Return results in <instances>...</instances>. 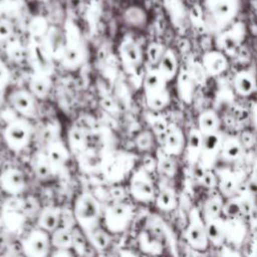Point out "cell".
Listing matches in <instances>:
<instances>
[{"mask_svg":"<svg viewBox=\"0 0 257 257\" xmlns=\"http://www.w3.org/2000/svg\"><path fill=\"white\" fill-rule=\"evenodd\" d=\"M63 46L59 61L63 68L75 71L88 58V47L79 26L72 20L66 19L62 29Z\"/></svg>","mask_w":257,"mask_h":257,"instance_id":"1","label":"cell"},{"mask_svg":"<svg viewBox=\"0 0 257 257\" xmlns=\"http://www.w3.org/2000/svg\"><path fill=\"white\" fill-rule=\"evenodd\" d=\"M242 0H203L206 33L215 35L237 20Z\"/></svg>","mask_w":257,"mask_h":257,"instance_id":"2","label":"cell"},{"mask_svg":"<svg viewBox=\"0 0 257 257\" xmlns=\"http://www.w3.org/2000/svg\"><path fill=\"white\" fill-rule=\"evenodd\" d=\"M145 100L148 108L160 112L166 108L171 101L168 82L159 74L155 67H151L145 73L143 79Z\"/></svg>","mask_w":257,"mask_h":257,"instance_id":"3","label":"cell"},{"mask_svg":"<svg viewBox=\"0 0 257 257\" xmlns=\"http://www.w3.org/2000/svg\"><path fill=\"white\" fill-rule=\"evenodd\" d=\"M72 213L79 229L83 233H86L97 226L101 209L97 199L93 195L90 193H82L76 198Z\"/></svg>","mask_w":257,"mask_h":257,"instance_id":"4","label":"cell"},{"mask_svg":"<svg viewBox=\"0 0 257 257\" xmlns=\"http://www.w3.org/2000/svg\"><path fill=\"white\" fill-rule=\"evenodd\" d=\"M246 32L247 29L244 22L236 20L214 35L216 49L224 53L227 57L235 55L245 40Z\"/></svg>","mask_w":257,"mask_h":257,"instance_id":"5","label":"cell"},{"mask_svg":"<svg viewBox=\"0 0 257 257\" xmlns=\"http://www.w3.org/2000/svg\"><path fill=\"white\" fill-rule=\"evenodd\" d=\"M32 137V125L29 119L18 117L9 121L3 130V139L13 151L25 149Z\"/></svg>","mask_w":257,"mask_h":257,"instance_id":"6","label":"cell"},{"mask_svg":"<svg viewBox=\"0 0 257 257\" xmlns=\"http://www.w3.org/2000/svg\"><path fill=\"white\" fill-rule=\"evenodd\" d=\"M26 59L33 69V73L51 75L53 71V57L42 39L31 38L26 46Z\"/></svg>","mask_w":257,"mask_h":257,"instance_id":"7","label":"cell"},{"mask_svg":"<svg viewBox=\"0 0 257 257\" xmlns=\"http://www.w3.org/2000/svg\"><path fill=\"white\" fill-rule=\"evenodd\" d=\"M133 219V209L124 202H114L104 211L103 223L108 233H120L127 229Z\"/></svg>","mask_w":257,"mask_h":257,"instance_id":"8","label":"cell"},{"mask_svg":"<svg viewBox=\"0 0 257 257\" xmlns=\"http://www.w3.org/2000/svg\"><path fill=\"white\" fill-rule=\"evenodd\" d=\"M118 57L123 70L131 75L137 73L144 62V52L140 44L131 36H124L117 47Z\"/></svg>","mask_w":257,"mask_h":257,"instance_id":"9","label":"cell"},{"mask_svg":"<svg viewBox=\"0 0 257 257\" xmlns=\"http://www.w3.org/2000/svg\"><path fill=\"white\" fill-rule=\"evenodd\" d=\"M10 107L21 117L26 119L35 118L38 114L37 99L27 88H16L7 95Z\"/></svg>","mask_w":257,"mask_h":257,"instance_id":"10","label":"cell"},{"mask_svg":"<svg viewBox=\"0 0 257 257\" xmlns=\"http://www.w3.org/2000/svg\"><path fill=\"white\" fill-rule=\"evenodd\" d=\"M185 238L188 244L195 250L204 251L209 246L205 222L196 208L190 212L189 222L185 230Z\"/></svg>","mask_w":257,"mask_h":257,"instance_id":"11","label":"cell"},{"mask_svg":"<svg viewBox=\"0 0 257 257\" xmlns=\"http://www.w3.org/2000/svg\"><path fill=\"white\" fill-rule=\"evenodd\" d=\"M130 193L140 202H151L156 197V189L150 173L141 168L135 171L130 179Z\"/></svg>","mask_w":257,"mask_h":257,"instance_id":"12","label":"cell"},{"mask_svg":"<svg viewBox=\"0 0 257 257\" xmlns=\"http://www.w3.org/2000/svg\"><path fill=\"white\" fill-rule=\"evenodd\" d=\"M186 136L184 135L182 128L176 124L169 122L168 127L161 138V150L171 156L177 157L183 154L185 148Z\"/></svg>","mask_w":257,"mask_h":257,"instance_id":"13","label":"cell"},{"mask_svg":"<svg viewBox=\"0 0 257 257\" xmlns=\"http://www.w3.org/2000/svg\"><path fill=\"white\" fill-rule=\"evenodd\" d=\"M223 135L220 132L205 135L202 140L199 163L207 170H212L219 159Z\"/></svg>","mask_w":257,"mask_h":257,"instance_id":"14","label":"cell"},{"mask_svg":"<svg viewBox=\"0 0 257 257\" xmlns=\"http://www.w3.org/2000/svg\"><path fill=\"white\" fill-rule=\"evenodd\" d=\"M50 237L47 232L33 230L23 240V251L27 257H46L50 248Z\"/></svg>","mask_w":257,"mask_h":257,"instance_id":"15","label":"cell"},{"mask_svg":"<svg viewBox=\"0 0 257 257\" xmlns=\"http://www.w3.org/2000/svg\"><path fill=\"white\" fill-rule=\"evenodd\" d=\"M233 89L236 94L248 97L256 91V70L254 66L237 71L233 77Z\"/></svg>","mask_w":257,"mask_h":257,"instance_id":"16","label":"cell"},{"mask_svg":"<svg viewBox=\"0 0 257 257\" xmlns=\"http://www.w3.org/2000/svg\"><path fill=\"white\" fill-rule=\"evenodd\" d=\"M201 64L208 77H216L223 74L229 67L228 57L217 49L206 51L202 58Z\"/></svg>","mask_w":257,"mask_h":257,"instance_id":"17","label":"cell"},{"mask_svg":"<svg viewBox=\"0 0 257 257\" xmlns=\"http://www.w3.org/2000/svg\"><path fill=\"white\" fill-rule=\"evenodd\" d=\"M155 68L167 82L174 80L180 69L176 52L172 48H166Z\"/></svg>","mask_w":257,"mask_h":257,"instance_id":"18","label":"cell"},{"mask_svg":"<svg viewBox=\"0 0 257 257\" xmlns=\"http://www.w3.org/2000/svg\"><path fill=\"white\" fill-rule=\"evenodd\" d=\"M45 155L53 172H55L67 163L70 152L67 146H65L61 141L53 140L47 144Z\"/></svg>","mask_w":257,"mask_h":257,"instance_id":"19","label":"cell"},{"mask_svg":"<svg viewBox=\"0 0 257 257\" xmlns=\"http://www.w3.org/2000/svg\"><path fill=\"white\" fill-rule=\"evenodd\" d=\"M216 175L218 178L217 187L219 188L221 195L228 199L235 197L241 185L239 175L229 170L221 171Z\"/></svg>","mask_w":257,"mask_h":257,"instance_id":"20","label":"cell"},{"mask_svg":"<svg viewBox=\"0 0 257 257\" xmlns=\"http://www.w3.org/2000/svg\"><path fill=\"white\" fill-rule=\"evenodd\" d=\"M203 135L197 127H192L186 137L184 152L186 160L190 166H193L199 162L201 148H202Z\"/></svg>","mask_w":257,"mask_h":257,"instance_id":"21","label":"cell"},{"mask_svg":"<svg viewBox=\"0 0 257 257\" xmlns=\"http://www.w3.org/2000/svg\"><path fill=\"white\" fill-rule=\"evenodd\" d=\"M176 89L180 100L186 104H191L194 98L196 84L190 77L186 68H180L176 76Z\"/></svg>","mask_w":257,"mask_h":257,"instance_id":"22","label":"cell"},{"mask_svg":"<svg viewBox=\"0 0 257 257\" xmlns=\"http://www.w3.org/2000/svg\"><path fill=\"white\" fill-rule=\"evenodd\" d=\"M244 148L238 137L223 136L219 158L226 162H235L243 154Z\"/></svg>","mask_w":257,"mask_h":257,"instance_id":"23","label":"cell"},{"mask_svg":"<svg viewBox=\"0 0 257 257\" xmlns=\"http://www.w3.org/2000/svg\"><path fill=\"white\" fill-rule=\"evenodd\" d=\"M221 119L219 114L211 108L205 109L197 117V128L203 135H210L220 132Z\"/></svg>","mask_w":257,"mask_h":257,"instance_id":"24","label":"cell"},{"mask_svg":"<svg viewBox=\"0 0 257 257\" xmlns=\"http://www.w3.org/2000/svg\"><path fill=\"white\" fill-rule=\"evenodd\" d=\"M52 80L50 75L33 73L28 80L27 89L36 99H44L50 93Z\"/></svg>","mask_w":257,"mask_h":257,"instance_id":"25","label":"cell"},{"mask_svg":"<svg viewBox=\"0 0 257 257\" xmlns=\"http://www.w3.org/2000/svg\"><path fill=\"white\" fill-rule=\"evenodd\" d=\"M1 184L4 190L11 194H17L25 188V178L21 171L15 168L8 169L1 176Z\"/></svg>","mask_w":257,"mask_h":257,"instance_id":"26","label":"cell"},{"mask_svg":"<svg viewBox=\"0 0 257 257\" xmlns=\"http://www.w3.org/2000/svg\"><path fill=\"white\" fill-rule=\"evenodd\" d=\"M88 146L85 131L79 126H71L67 133V148L74 155L83 154Z\"/></svg>","mask_w":257,"mask_h":257,"instance_id":"27","label":"cell"},{"mask_svg":"<svg viewBox=\"0 0 257 257\" xmlns=\"http://www.w3.org/2000/svg\"><path fill=\"white\" fill-rule=\"evenodd\" d=\"M225 241L234 244L241 243L246 235V227L239 218L224 219Z\"/></svg>","mask_w":257,"mask_h":257,"instance_id":"28","label":"cell"},{"mask_svg":"<svg viewBox=\"0 0 257 257\" xmlns=\"http://www.w3.org/2000/svg\"><path fill=\"white\" fill-rule=\"evenodd\" d=\"M61 210L55 207H47L41 211L38 217V225L45 232H53L60 225Z\"/></svg>","mask_w":257,"mask_h":257,"instance_id":"29","label":"cell"},{"mask_svg":"<svg viewBox=\"0 0 257 257\" xmlns=\"http://www.w3.org/2000/svg\"><path fill=\"white\" fill-rule=\"evenodd\" d=\"M206 233L209 243L214 246L221 247L225 243V233H224V219L219 217L214 220L205 222Z\"/></svg>","mask_w":257,"mask_h":257,"instance_id":"30","label":"cell"},{"mask_svg":"<svg viewBox=\"0 0 257 257\" xmlns=\"http://www.w3.org/2000/svg\"><path fill=\"white\" fill-rule=\"evenodd\" d=\"M123 22L134 28H143L148 22L146 11L140 6H130L122 13Z\"/></svg>","mask_w":257,"mask_h":257,"instance_id":"31","label":"cell"},{"mask_svg":"<svg viewBox=\"0 0 257 257\" xmlns=\"http://www.w3.org/2000/svg\"><path fill=\"white\" fill-rule=\"evenodd\" d=\"M104 161V169L106 172L111 174L122 173L124 169L131 165V158L123 153H111L105 157Z\"/></svg>","mask_w":257,"mask_h":257,"instance_id":"32","label":"cell"},{"mask_svg":"<svg viewBox=\"0 0 257 257\" xmlns=\"http://www.w3.org/2000/svg\"><path fill=\"white\" fill-rule=\"evenodd\" d=\"M84 234L87 241L98 251H103L110 245L111 238L109 233L100 227L96 226Z\"/></svg>","mask_w":257,"mask_h":257,"instance_id":"33","label":"cell"},{"mask_svg":"<svg viewBox=\"0 0 257 257\" xmlns=\"http://www.w3.org/2000/svg\"><path fill=\"white\" fill-rule=\"evenodd\" d=\"M156 162H157L156 169L159 171L161 175L167 178L175 177V175L177 174L178 166L174 157H171L165 154L161 149H159L157 153Z\"/></svg>","mask_w":257,"mask_h":257,"instance_id":"34","label":"cell"},{"mask_svg":"<svg viewBox=\"0 0 257 257\" xmlns=\"http://www.w3.org/2000/svg\"><path fill=\"white\" fill-rule=\"evenodd\" d=\"M155 199L157 207L163 211H172L177 207L176 193L170 186H163Z\"/></svg>","mask_w":257,"mask_h":257,"instance_id":"35","label":"cell"},{"mask_svg":"<svg viewBox=\"0 0 257 257\" xmlns=\"http://www.w3.org/2000/svg\"><path fill=\"white\" fill-rule=\"evenodd\" d=\"M223 199L221 196H212L207 199L203 206V220L204 222H208L219 218L222 214L223 208Z\"/></svg>","mask_w":257,"mask_h":257,"instance_id":"36","label":"cell"},{"mask_svg":"<svg viewBox=\"0 0 257 257\" xmlns=\"http://www.w3.org/2000/svg\"><path fill=\"white\" fill-rule=\"evenodd\" d=\"M50 244L55 249H71L72 247V235L71 230L58 227L56 228L50 237Z\"/></svg>","mask_w":257,"mask_h":257,"instance_id":"37","label":"cell"},{"mask_svg":"<svg viewBox=\"0 0 257 257\" xmlns=\"http://www.w3.org/2000/svg\"><path fill=\"white\" fill-rule=\"evenodd\" d=\"M5 50L8 57L15 62H21L26 58V46L19 39L13 38V36L6 41Z\"/></svg>","mask_w":257,"mask_h":257,"instance_id":"38","label":"cell"},{"mask_svg":"<svg viewBox=\"0 0 257 257\" xmlns=\"http://www.w3.org/2000/svg\"><path fill=\"white\" fill-rule=\"evenodd\" d=\"M158 113L159 112L152 111V113L150 114V119H148V122L151 126V132L153 133L155 138L161 139L168 127L169 121L164 116Z\"/></svg>","mask_w":257,"mask_h":257,"instance_id":"39","label":"cell"},{"mask_svg":"<svg viewBox=\"0 0 257 257\" xmlns=\"http://www.w3.org/2000/svg\"><path fill=\"white\" fill-rule=\"evenodd\" d=\"M34 171H35V174L36 176L39 178V179H48L52 173H53V170L46 158V155L45 153H41V154H38L35 158V162H34Z\"/></svg>","mask_w":257,"mask_h":257,"instance_id":"40","label":"cell"},{"mask_svg":"<svg viewBox=\"0 0 257 257\" xmlns=\"http://www.w3.org/2000/svg\"><path fill=\"white\" fill-rule=\"evenodd\" d=\"M187 72L189 73L190 77L197 85H204L208 79V75L204 70L200 61H193L191 62L188 67L186 68Z\"/></svg>","mask_w":257,"mask_h":257,"instance_id":"41","label":"cell"},{"mask_svg":"<svg viewBox=\"0 0 257 257\" xmlns=\"http://www.w3.org/2000/svg\"><path fill=\"white\" fill-rule=\"evenodd\" d=\"M140 245L144 252L151 254H158L162 250L161 241L152 239V235L149 231H144L140 235Z\"/></svg>","mask_w":257,"mask_h":257,"instance_id":"42","label":"cell"},{"mask_svg":"<svg viewBox=\"0 0 257 257\" xmlns=\"http://www.w3.org/2000/svg\"><path fill=\"white\" fill-rule=\"evenodd\" d=\"M189 20L195 30H197L199 33H206V26L201 5L195 4L191 7L189 12Z\"/></svg>","mask_w":257,"mask_h":257,"instance_id":"43","label":"cell"},{"mask_svg":"<svg viewBox=\"0 0 257 257\" xmlns=\"http://www.w3.org/2000/svg\"><path fill=\"white\" fill-rule=\"evenodd\" d=\"M155 136L151 131H142L135 138V145L141 152L150 151L155 144Z\"/></svg>","mask_w":257,"mask_h":257,"instance_id":"44","label":"cell"},{"mask_svg":"<svg viewBox=\"0 0 257 257\" xmlns=\"http://www.w3.org/2000/svg\"><path fill=\"white\" fill-rule=\"evenodd\" d=\"M71 235H72L71 249H73L74 252L79 256H83L86 252V243H87L85 234L79 228L74 227L71 229Z\"/></svg>","mask_w":257,"mask_h":257,"instance_id":"45","label":"cell"},{"mask_svg":"<svg viewBox=\"0 0 257 257\" xmlns=\"http://www.w3.org/2000/svg\"><path fill=\"white\" fill-rule=\"evenodd\" d=\"M165 50H166V47L162 43L156 42V41L151 42L148 45L147 51H146V56H147L148 61L153 66H156V64L159 62V60L162 57Z\"/></svg>","mask_w":257,"mask_h":257,"instance_id":"46","label":"cell"},{"mask_svg":"<svg viewBox=\"0 0 257 257\" xmlns=\"http://www.w3.org/2000/svg\"><path fill=\"white\" fill-rule=\"evenodd\" d=\"M222 214L226 217V219L239 218V216L241 215V212H240L239 202H238V199L236 196L233 198H230L229 201H227L223 204Z\"/></svg>","mask_w":257,"mask_h":257,"instance_id":"47","label":"cell"},{"mask_svg":"<svg viewBox=\"0 0 257 257\" xmlns=\"http://www.w3.org/2000/svg\"><path fill=\"white\" fill-rule=\"evenodd\" d=\"M13 35V24L12 22L5 18L0 17V42H6Z\"/></svg>","mask_w":257,"mask_h":257,"instance_id":"48","label":"cell"},{"mask_svg":"<svg viewBox=\"0 0 257 257\" xmlns=\"http://www.w3.org/2000/svg\"><path fill=\"white\" fill-rule=\"evenodd\" d=\"M11 81V72L7 64L0 59V92L6 90Z\"/></svg>","mask_w":257,"mask_h":257,"instance_id":"49","label":"cell"},{"mask_svg":"<svg viewBox=\"0 0 257 257\" xmlns=\"http://www.w3.org/2000/svg\"><path fill=\"white\" fill-rule=\"evenodd\" d=\"M199 182L204 187L208 189H213V188H216L218 185V178H217V175L212 170H206V172L204 173L203 177Z\"/></svg>","mask_w":257,"mask_h":257,"instance_id":"50","label":"cell"},{"mask_svg":"<svg viewBox=\"0 0 257 257\" xmlns=\"http://www.w3.org/2000/svg\"><path fill=\"white\" fill-rule=\"evenodd\" d=\"M62 223L61 227L67 228V229H72L74 228V224L75 223V219L73 216V213L71 210H61L60 213V224Z\"/></svg>","mask_w":257,"mask_h":257,"instance_id":"51","label":"cell"},{"mask_svg":"<svg viewBox=\"0 0 257 257\" xmlns=\"http://www.w3.org/2000/svg\"><path fill=\"white\" fill-rule=\"evenodd\" d=\"M19 6V0H0V17H4L7 12L16 9Z\"/></svg>","mask_w":257,"mask_h":257,"instance_id":"52","label":"cell"},{"mask_svg":"<svg viewBox=\"0 0 257 257\" xmlns=\"http://www.w3.org/2000/svg\"><path fill=\"white\" fill-rule=\"evenodd\" d=\"M239 140L243 146V148H251L253 147L255 143V138L254 135L250 132H244L241 137H239Z\"/></svg>","mask_w":257,"mask_h":257,"instance_id":"53","label":"cell"},{"mask_svg":"<svg viewBox=\"0 0 257 257\" xmlns=\"http://www.w3.org/2000/svg\"><path fill=\"white\" fill-rule=\"evenodd\" d=\"M110 196L114 202H122L125 197V192L121 187H114L110 190Z\"/></svg>","mask_w":257,"mask_h":257,"instance_id":"54","label":"cell"},{"mask_svg":"<svg viewBox=\"0 0 257 257\" xmlns=\"http://www.w3.org/2000/svg\"><path fill=\"white\" fill-rule=\"evenodd\" d=\"M24 209H25V211L28 214H33V213H35L37 211L38 204H37V202L34 199H31V198L27 199V202L25 203Z\"/></svg>","mask_w":257,"mask_h":257,"instance_id":"55","label":"cell"},{"mask_svg":"<svg viewBox=\"0 0 257 257\" xmlns=\"http://www.w3.org/2000/svg\"><path fill=\"white\" fill-rule=\"evenodd\" d=\"M51 257H73V252L71 249H55Z\"/></svg>","mask_w":257,"mask_h":257,"instance_id":"56","label":"cell"},{"mask_svg":"<svg viewBox=\"0 0 257 257\" xmlns=\"http://www.w3.org/2000/svg\"><path fill=\"white\" fill-rule=\"evenodd\" d=\"M221 257H241V256L237 251L230 249L228 247H224L221 251Z\"/></svg>","mask_w":257,"mask_h":257,"instance_id":"57","label":"cell"},{"mask_svg":"<svg viewBox=\"0 0 257 257\" xmlns=\"http://www.w3.org/2000/svg\"><path fill=\"white\" fill-rule=\"evenodd\" d=\"M119 257H139V256L131 250H121L119 252Z\"/></svg>","mask_w":257,"mask_h":257,"instance_id":"58","label":"cell"},{"mask_svg":"<svg viewBox=\"0 0 257 257\" xmlns=\"http://www.w3.org/2000/svg\"><path fill=\"white\" fill-rule=\"evenodd\" d=\"M33 1H37V2H46L48 0H33Z\"/></svg>","mask_w":257,"mask_h":257,"instance_id":"59","label":"cell"}]
</instances>
